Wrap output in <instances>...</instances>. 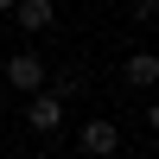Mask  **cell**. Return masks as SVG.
Listing matches in <instances>:
<instances>
[{"instance_id": "cell-1", "label": "cell", "mask_w": 159, "mask_h": 159, "mask_svg": "<svg viewBox=\"0 0 159 159\" xmlns=\"http://www.w3.org/2000/svg\"><path fill=\"white\" fill-rule=\"evenodd\" d=\"M76 147H83L89 159H108V153H121V127L96 115V121H83V134H76Z\"/></svg>"}, {"instance_id": "cell-4", "label": "cell", "mask_w": 159, "mask_h": 159, "mask_svg": "<svg viewBox=\"0 0 159 159\" xmlns=\"http://www.w3.org/2000/svg\"><path fill=\"white\" fill-rule=\"evenodd\" d=\"M13 13H19V32H45V25L57 19L51 0H13Z\"/></svg>"}, {"instance_id": "cell-5", "label": "cell", "mask_w": 159, "mask_h": 159, "mask_svg": "<svg viewBox=\"0 0 159 159\" xmlns=\"http://www.w3.org/2000/svg\"><path fill=\"white\" fill-rule=\"evenodd\" d=\"M121 76H127L134 89H153V83H159V57H153V51H134V57L121 64Z\"/></svg>"}, {"instance_id": "cell-6", "label": "cell", "mask_w": 159, "mask_h": 159, "mask_svg": "<svg viewBox=\"0 0 159 159\" xmlns=\"http://www.w3.org/2000/svg\"><path fill=\"white\" fill-rule=\"evenodd\" d=\"M153 13H159V0H134V19L140 25H153Z\"/></svg>"}, {"instance_id": "cell-2", "label": "cell", "mask_w": 159, "mask_h": 159, "mask_svg": "<svg viewBox=\"0 0 159 159\" xmlns=\"http://www.w3.org/2000/svg\"><path fill=\"white\" fill-rule=\"evenodd\" d=\"M7 83L19 89V96H38V89H45V64H38L32 51H13L7 57Z\"/></svg>"}, {"instance_id": "cell-7", "label": "cell", "mask_w": 159, "mask_h": 159, "mask_svg": "<svg viewBox=\"0 0 159 159\" xmlns=\"http://www.w3.org/2000/svg\"><path fill=\"white\" fill-rule=\"evenodd\" d=\"M0 13H13V0H0Z\"/></svg>"}, {"instance_id": "cell-3", "label": "cell", "mask_w": 159, "mask_h": 159, "mask_svg": "<svg viewBox=\"0 0 159 159\" xmlns=\"http://www.w3.org/2000/svg\"><path fill=\"white\" fill-rule=\"evenodd\" d=\"M25 121H32L38 134H57V127H64V96H57V89H51V96H32V102H25Z\"/></svg>"}]
</instances>
